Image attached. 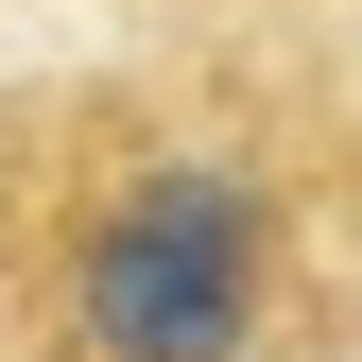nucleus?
Listing matches in <instances>:
<instances>
[{
  "label": "nucleus",
  "mask_w": 362,
  "mask_h": 362,
  "mask_svg": "<svg viewBox=\"0 0 362 362\" xmlns=\"http://www.w3.org/2000/svg\"><path fill=\"white\" fill-rule=\"evenodd\" d=\"M276 293H293V224L259 190V156L173 139V156H121L69 207L35 328H52V362H259Z\"/></svg>",
  "instance_id": "nucleus-1"
}]
</instances>
